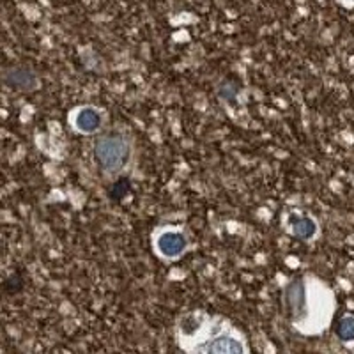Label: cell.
I'll return each mask as SVG.
<instances>
[{
	"label": "cell",
	"instance_id": "cell-9",
	"mask_svg": "<svg viewBox=\"0 0 354 354\" xmlns=\"http://www.w3.org/2000/svg\"><path fill=\"white\" fill-rule=\"evenodd\" d=\"M129 189H131V183H129V179L122 177V179H119V181H117L115 185L110 188L109 195H110V198H112V201L119 202L129 194Z\"/></svg>",
	"mask_w": 354,
	"mask_h": 354
},
{
	"label": "cell",
	"instance_id": "cell-2",
	"mask_svg": "<svg viewBox=\"0 0 354 354\" xmlns=\"http://www.w3.org/2000/svg\"><path fill=\"white\" fill-rule=\"evenodd\" d=\"M283 301H286V306L292 319L301 321L305 317L306 310H308V301H306V287L303 278H294L287 283L286 290H283Z\"/></svg>",
	"mask_w": 354,
	"mask_h": 354
},
{
	"label": "cell",
	"instance_id": "cell-3",
	"mask_svg": "<svg viewBox=\"0 0 354 354\" xmlns=\"http://www.w3.org/2000/svg\"><path fill=\"white\" fill-rule=\"evenodd\" d=\"M186 248V238L181 232H176V230H169V232H163L158 238V250L163 257H179V255L185 252Z\"/></svg>",
	"mask_w": 354,
	"mask_h": 354
},
{
	"label": "cell",
	"instance_id": "cell-6",
	"mask_svg": "<svg viewBox=\"0 0 354 354\" xmlns=\"http://www.w3.org/2000/svg\"><path fill=\"white\" fill-rule=\"evenodd\" d=\"M101 124V113L94 106H84L75 115V128L82 133H94Z\"/></svg>",
	"mask_w": 354,
	"mask_h": 354
},
{
	"label": "cell",
	"instance_id": "cell-1",
	"mask_svg": "<svg viewBox=\"0 0 354 354\" xmlns=\"http://www.w3.org/2000/svg\"><path fill=\"white\" fill-rule=\"evenodd\" d=\"M96 161L106 172H117L126 165L129 158V145L121 133H109L94 147Z\"/></svg>",
	"mask_w": 354,
	"mask_h": 354
},
{
	"label": "cell",
	"instance_id": "cell-10",
	"mask_svg": "<svg viewBox=\"0 0 354 354\" xmlns=\"http://www.w3.org/2000/svg\"><path fill=\"white\" fill-rule=\"evenodd\" d=\"M236 93H238V88H232V85L223 84V85H221V88H220V96L227 97L229 101L236 100Z\"/></svg>",
	"mask_w": 354,
	"mask_h": 354
},
{
	"label": "cell",
	"instance_id": "cell-7",
	"mask_svg": "<svg viewBox=\"0 0 354 354\" xmlns=\"http://www.w3.org/2000/svg\"><path fill=\"white\" fill-rule=\"evenodd\" d=\"M290 227H292V234L296 238L301 239H310L312 236H315L317 232V225L312 218L306 216H290Z\"/></svg>",
	"mask_w": 354,
	"mask_h": 354
},
{
	"label": "cell",
	"instance_id": "cell-8",
	"mask_svg": "<svg viewBox=\"0 0 354 354\" xmlns=\"http://www.w3.org/2000/svg\"><path fill=\"white\" fill-rule=\"evenodd\" d=\"M337 335L342 342H354V315H344L338 321Z\"/></svg>",
	"mask_w": 354,
	"mask_h": 354
},
{
	"label": "cell",
	"instance_id": "cell-5",
	"mask_svg": "<svg viewBox=\"0 0 354 354\" xmlns=\"http://www.w3.org/2000/svg\"><path fill=\"white\" fill-rule=\"evenodd\" d=\"M6 82L12 88H18V91H32V88L37 87V77L34 75V71L25 68H17L8 71Z\"/></svg>",
	"mask_w": 354,
	"mask_h": 354
},
{
	"label": "cell",
	"instance_id": "cell-4",
	"mask_svg": "<svg viewBox=\"0 0 354 354\" xmlns=\"http://www.w3.org/2000/svg\"><path fill=\"white\" fill-rule=\"evenodd\" d=\"M198 353H220V354H239L245 351L243 344L229 335H220L207 344L197 347Z\"/></svg>",
	"mask_w": 354,
	"mask_h": 354
}]
</instances>
